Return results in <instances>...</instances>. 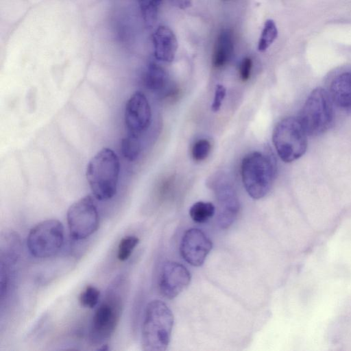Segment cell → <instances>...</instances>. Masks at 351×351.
I'll return each instance as SVG.
<instances>
[{
  "label": "cell",
  "instance_id": "cell-1",
  "mask_svg": "<svg viewBox=\"0 0 351 351\" xmlns=\"http://www.w3.org/2000/svg\"><path fill=\"white\" fill-rule=\"evenodd\" d=\"M119 173V159L110 148L101 149L90 159L86 176L95 199L106 201L115 195Z\"/></svg>",
  "mask_w": 351,
  "mask_h": 351
},
{
  "label": "cell",
  "instance_id": "cell-2",
  "mask_svg": "<svg viewBox=\"0 0 351 351\" xmlns=\"http://www.w3.org/2000/svg\"><path fill=\"white\" fill-rule=\"evenodd\" d=\"M173 315L165 303L150 301L145 308L141 331L142 348L145 351H165L170 342Z\"/></svg>",
  "mask_w": 351,
  "mask_h": 351
},
{
  "label": "cell",
  "instance_id": "cell-3",
  "mask_svg": "<svg viewBox=\"0 0 351 351\" xmlns=\"http://www.w3.org/2000/svg\"><path fill=\"white\" fill-rule=\"evenodd\" d=\"M122 279L115 280L96 309L90 325L89 338L93 344H101L114 333L123 306Z\"/></svg>",
  "mask_w": 351,
  "mask_h": 351
},
{
  "label": "cell",
  "instance_id": "cell-4",
  "mask_svg": "<svg viewBox=\"0 0 351 351\" xmlns=\"http://www.w3.org/2000/svg\"><path fill=\"white\" fill-rule=\"evenodd\" d=\"M243 186L255 199L264 197L270 191L276 174L274 158L258 152L247 154L241 167Z\"/></svg>",
  "mask_w": 351,
  "mask_h": 351
},
{
  "label": "cell",
  "instance_id": "cell-5",
  "mask_svg": "<svg viewBox=\"0 0 351 351\" xmlns=\"http://www.w3.org/2000/svg\"><path fill=\"white\" fill-rule=\"evenodd\" d=\"M298 119L308 135L324 133L333 119L330 95L322 88L314 89L306 99Z\"/></svg>",
  "mask_w": 351,
  "mask_h": 351
},
{
  "label": "cell",
  "instance_id": "cell-6",
  "mask_svg": "<svg viewBox=\"0 0 351 351\" xmlns=\"http://www.w3.org/2000/svg\"><path fill=\"white\" fill-rule=\"evenodd\" d=\"M306 132L298 119L287 117L276 125L273 132V143L276 150L285 162L300 158L307 147Z\"/></svg>",
  "mask_w": 351,
  "mask_h": 351
},
{
  "label": "cell",
  "instance_id": "cell-7",
  "mask_svg": "<svg viewBox=\"0 0 351 351\" xmlns=\"http://www.w3.org/2000/svg\"><path fill=\"white\" fill-rule=\"evenodd\" d=\"M64 243V227L57 219H47L29 230L27 246L35 258H46L55 255Z\"/></svg>",
  "mask_w": 351,
  "mask_h": 351
},
{
  "label": "cell",
  "instance_id": "cell-8",
  "mask_svg": "<svg viewBox=\"0 0 351 351\" xmlns=\"http://www.w3.org/2000/svg\"><path fill=\"white\" fill-rule=\"evenodd\" d=\"M66 219L71 237L85 239L94 234L99 223V216L94 198L86 195L70 206Z\"/></svg>",
  "mask_w": 351,
  "mask_h": 351
},
{
  "label": "cell",
  "instance_id": "cell-9",
  "mask_svg": "<svg viewBox=\"0 0 351 351\" xmlns=\"http://www.w3.org/2000/svg\"><path fill=\"white\" fill-rule=\"evenodd\" d=\"M191 274L182 264L168 261L162 264L159 277V289L169 299L177 297L190 283Z\"/></svg>",
  "mask_w": 351,
  "mask_h": 351
},
{
  "label": "cell",
  "instance_id": "cell-10",
  "mask_svg": "<svg viewBox=\"0 0 351 351\" xmlns=\"http://www.w3.org/2000/svg\"><path fill=\"white\" fill-rule=\"evenodd\" d=\"M213 247L211 240L198 228L188 229L181 240L180 254L190 265L199 267L205 261Z\"/></svg>",
  "mask_w": 351,
  "mask_h": 351
},
{
  "label": "cell",
  "instance_id": "cell-11",
  "mask_svg": "<svg viewBox=\"0 0 351 351\" xmlns=\"http://www.w3.org/2000/svg\"><path fill=\"white\" fill-rule=\"evenodd\" d=\"M124 118L128 133L139 136L149 128L152 119L151 108L143 93L136 91L128 99Z\"/></svg>",
  "mask_w": 351,
  "mask_h": 351
},
{
  "label": "cell",
  "instance_id": "cell-12",
  "mask_svg": "<svg viewBox=\"0 0 351 351\" xmlns=\"http://www.w3.org/2000/svg\"><path fill=\"white\" fill-rule=\"evenodd\" d=\"M216 195L218 202L217 223L222 229L228 228L235 220L239 204L233 189L223 184L217 189Z\"/></svg>",
  "mask_w": 351,
  "mask_h": 351
},
{
  "label": "cell",
  "instance_id": "cell-13",
  "mask_svg": "<svg viewBox=\"0 0 351 351\" xmlns=\"http://www.w3.org/2000/svg\"><path fill=\"white\" fill-rule=\"evenodd\" d=\"M152 43L156 59L165 62H171L174 60L178 49V41L169 27L158 26L152 35Z\"/></svg>",
  "mask_w": 351,
  "mask_h": 351
},
{
  "label": "cell",
  "instance_id": "cell-14",
  "mask_svg": "<svg viewBox=\"0 0 351 351\" xmlns=\"http://www.w3.org/2000/svg\"><path fill=\"white\" fill-rule=\"evenodd\" d=\"M329 95L338 107L351 109V72L343 73L332 80Z\"/></svg>",
  "mask_w": 351,
  "mask_h": 351
},
{
  "label": "cell",
  "instance_id": "cell-15",
  "mask_svg": "<svg viewBox=\"0 0 351 351\" xmlns=\"http://www.w3.org/2000/svg\"><path fill=\"white\" fill-rule=\"evenodd\" d=\"M234 52V42L232 32L223 29L216 38L213 55V64L220 68L226 64L231 59Z\"/></svg>",
  "mask_w": 351,
  "mask_h": 351
},
{
  "label": "cell",
  "instance_id": "cell-16",
  "mask_svg": "<svg viewBox=\"0 0 351 351\" xmlns=\"http://www.w3.org/2000/svg\"><path fill=\"white\" fill-rule=\"evenodd\" d=\"M145 86L154 93H162L169 84L167 72L157 64L150 63L143 77Z\"/></svg>",
  "mask_w": 351,
  "mask_h": 351
},
{
  "label": "cell",
  "instance_id": "cell-17",
  "mask_svg": "<svg viewBox=\"0 0 351 351\" xmlns=\"http://www.w3.org/2000/svg\"><path fill=\"white\" fill-rule=\"evenodd\" d=\"M215 206L210 202H197L192 205L189 215L193 221L203 223L208 221L215 215Z\"/></svg>",
  "mask_w": 351,
  "mask_h": 351
},
{
  "label": "cell",
  "instance_id": "cell-18",
  "mask_svg": "<svg viewBox=\"0 0 351 351\" xmlns=\"http://www.w3.org/2000/svg\"><path fill=\"white\" fill-rule=\"evenodd\" d=\"M138 135L128 133L121 142L123 156L129 161L135 160L141 152V143Z\"/></svg>",
  "mask_w": 351,
  "mask_h": 351
},
{
  "label": "cell",
  "instance_id": "cell-19",
  "mask_svg": "<svg viewBox=\"0 0 351 351\" xmlns=\"http://www.w3.org/2000/svg\"><path fill=\"white\" fill-rule=\"evenodd\" d=\"M278 36V29L272 19H267L265 23L260 36L258 49L259 51H266L274 42Z\"/></svg>",
  "mask_w": 351,
  "mask_h": 351
},
{
  "label": "cell",
  "instance_id": "cell-20",
  "mask_svg": "<svg viewBox=\"0 0 351 351\" xmlns=\"http://www.w3.org/2000/svg\"><path fill=\"white\" fill-rule=\"evenodd\" d=\"M138 2L145 24L149 27L154 25L162 0H138Z\"/></svg>",
  "mask_w": 351,
  "mask_h": 351
},
{
  "label": "cell",
  "instance_id": "cell-21",
  "mask_svg": "<svg viewBox=\"0 0 351 351\" xmlns=\"http://www.w3.org/2000/svg\"><path fill=\"white\" fill-rule=\"evenodd\" d=\"M138 243L139 239L136 236L128 235L123 237L118 245V259L121 261L128 260Z\"/></svg>",
  "mask_w": 351,
  "mask_h": 351
},
{
  "label": "cell",
  "instance_id": "cell-22",
  "mask_svg": "<svg viewBox=\"0 0 351 351\" xmlns=\"http://www.w3.org/2000/svg\"><path fill=\"white\" fill-rule=\"evenodd\" d=\"M99 297V290L94 286L89 285L81 292L79 302L84 307L93 308L98 304Z\"/></svg>",
  "mask_w": 351,
  "mask_h": 351
},
{
  "label": "cell",
  "instance_id": "cell-23",
  "mask_svg": "<svg viewBox=\"0 0 351 351\" xmlns=\"http://www.w3.org/2000/svg\"><path fill=\"white\" fill-rule=\"evenodd\" d=\"M210 143L206 139L195 142L192 148V157L195 161H202L207 158L210 152Z\"/></svg>",
  "mask_w": 351,
  "mask_h": 351
},
{
  "label": "cell",
  "instance_id": "cell-24",
  "mask_svg": "<svg viewBox=\"0 0 351 351\" xmlns=\"http://www.w3.org/2000/svg\"><path fill=\"white\" fill-rule=\"evenodd\" d=\"M226 90L223 85L218 84L216 86L213 102L211 105V109L213 112H217L220 109L222 101L226 96Z\"/></svg>",
  "mask_w": 351,
  "mask_h": 351
},
{
  "label": "cell",
  "instance_id": "cell-25",
  "mask_svg": "<svg viewBox=\"0 0 351 351\" xmlns=\"http://www.w3.org/2000/svg\"><path fill=\"white\" fill-rule=\"evenodd\" d=\"M252 67V60L249 57L244 58L239 66V74L242 81L245 82L249 80Z\"/></svg>",
  "mask_w": 351,
  "mask_h": 351
},
{
  "label": "cell",
  "instance_id": "cell-26",
  "mask_svg": "<svg viewBox=\"0 0 351 351\" xmlns=\"http://www.w3.org/2000/svg\"><path fill=\"white\" fill-rule=\"evenodd\" d=\"M170 4L177 8L185 10L192 4V0H168Z\"/></svg>",
  "mask_w": 351,
  "mask_h": 351
}]
</instances>
